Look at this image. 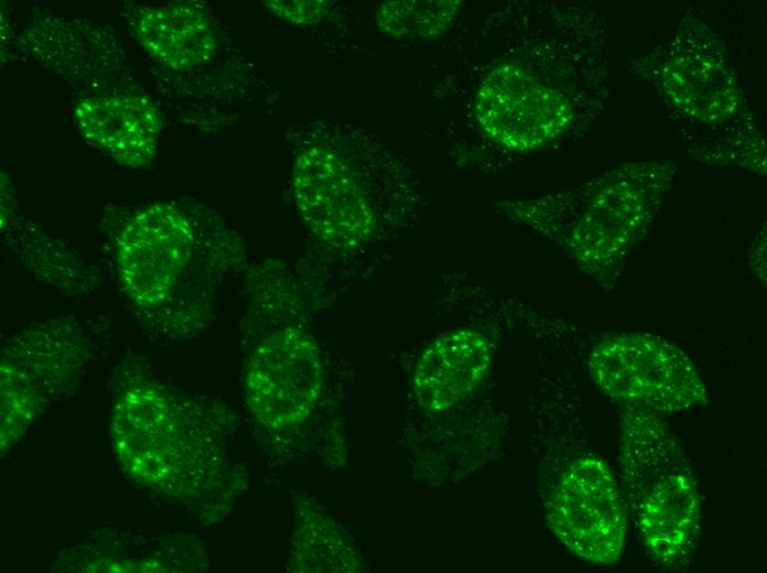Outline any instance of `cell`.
<instances>
[{"instance_id": "obj_1", "label": "cell", "mask_w": 767, "mask_h": 573, "mask_svg": "<svg viewBox=\"0 0 767 573\" xmlns=\"http://www.w3.org/2000/svg\"><path fill=\"white\" fill-rule=\"evenodd\" d=\"M604 12L588 3L528 7L515 41L479 79L478 127L514 154H529L587 131L609 91Z\"/></svg>"}, {"instance_id": "obj_2", "label": "cell", "mask_w": 767, "mask_h": 573, "mask_svg": "<svg viewBox=\"0 0 767 573\" xmlns=\"http://www.w3.org/2000/svg\"><path fill=\"white\" fill-rule=\"evenodd\" d=\"M114 271L141 328L173 342L203 332L220 285L244 268L242 241L213 209L191 199L139 207L111 238Z\"/></svg>"}, {"instance_id": "obj_3", "label": "cell", "mask_w": 767, "mask_h": 573, "mask_svg": "<svg viewBox=\"0 0 767 573\" xmlns=\"http://www.w3.org/2000/svg\"><path fill=\"white\" fill-rule=\"evenodd\" d=\"M292 192L310 230L342 251H358L408 224L420 193L407 166L358 129L314 123L294 141Z\"/></svg>"}, {"instance_id": "obj_4", "label": "cell", "mask_w": 767, "mask_h": 573, "mask_svg": "<svg viewBox=\"0 0 767 573\" xmlns=\"http://www.w3.org/2000/svg\"><path fill=\"white\" fill-rule=\"evenodd\" d=\"M699 162L766 173V144L723 37L689 10L674 31L631 62Z\"/></svg>"}, {"instance_id": "obj_5", "label": "cell", "mask_w": 767, "mask_h": 573, "mask_svg": "<svg viewBox=\"0 0 767 573\" xmlns=\"http://www.w3.org/2000/svg\"><path fill=\"white\" fill-rule=\"evenodd\" d=\"M111 392L116 447L138 480L173 498L196 499L225 477V408L173 388L136 355L115 368Z\"/></svg>"}, {"instance_id": "obj_6", "label": "cell", "mask_w": 767, "mask_h": 573, "mask_svg": "<svg viewBox=\"0 0 767 573\" xmlns=\"http://www.w3.org/2000/svg\"><path fill=\"white\" fill-rule=\"evenodd\" d=\"M678 159L624 162L554 193L496 204L499 213L555 245L604 289L652 224L680 167Z\"/></svg>"}, {"instance_id": "obj_7", "label": "cell", "mask_w": 767, "mask_h": 573, "mask_svg": "<svg viewBox=\"0 0 767 573\" xmlns=\"http://www.w3.org/2000/svg\"><path fill=\"white\" fill-rule=\"evenodd\" d=\"M620 469L642 543L658 563L682 564L698 539L701 498L683 448L657 413L625 408Z\"/></svg>"}, {"instance_id": "obj_8", "label": "cell", "mask_w": 767, "mask_h": 573, "mask_svg": "<svg viewBox=\"0 0 767 573\" xmlns=\"http://www.w3.org/2000/svg\"><path fill=\"white\" fill-rule=\"evenodd\" d=\"M90 321L63 315L33 323L1 348L2 429L25 428L76 387L93 357Z\"/></svg>"}, {"instance_id": "obj_9", "label": "cell", "mask_w": 767, "mask_h": 573, "mask_svg": "<svg viewBox=\"0 0 767 573\" xmlns=\"http://www.w3.org/2000/svg\"><path fill=\"white\" fill-rule=\"evenodd\" d=\"M587 364L597 387L626 407L659 414L690 410L707 401L693 361L657 335L631 332L607 337L593 348Z\"/></svg>"}, {"instance_id": "obj_10", "label": "cell", "mask_w": 767, "mask_h": 573, "mask_svg": "<svg viewBox=\"0 0 767 573\" xmlns=\"http://www.w3.org/2000/svg\"><path fill=\"white\" fill-rule=\"evenodd\" d=\"M323 387L314 338L295 322L280 325L251 348L245 369L249 411L267 429L285 430L306 421Z\"/></svg>"}, {"instance_id": "obj_11", "label": "cell", "mask_w": 767, "mask_h": 573, "mask_svg": "<svg viewBox=\"0 0 767 573\" xmlns=\"http://www.w3.org/2000/svg\"><path fill=\"white\" fill-rule=\"evenodd\" d=\"M555 537L579 558L612 565L623 553L627 512L608 465L595 455L573 461L547 504Z\"/></svg>"}, {"instance_id": "obj_12", "label": "cell", "mask_w": 767, "mask_h": 573, "mask_svg": "<svg viewBox=\"0 0 767 573\" xmlns=\"http://www.w3.org/2000/svg\"><path fill=\"white\" fill-rule=\"evenodd\" d=\"M493 356L490 338L477 328L460 327L439 335L421 353L412 372L419 406L434 413L460 406L483 383Z\"/></svg>"}, {"instance_id": "obj_13", "label": "cell", "mask_w": 767, "mask_h": 573, "mask_svg": "<svg viewBox=\"0 0 767 573\" xmlns=\"http://www.w3.org/2000/svg\"><path fill=\"white\" fill-rule=\"evenodd\" d=\"M75 121L83 137L118 163L144 166L155 155L161 118L141 96L114 95L82 99Z\"/></svg>"}, {"instance_id": "obj_14", "label": "cell", "mask_w": 767, "mask_h": 573, "mask_svg": "<svg viewBox=\"0 0 767 573\" xmlns=\"http://www.w3.org/2000/svg\"><path fill=\"white\" fill-rule=\"evenodd\" d=\"M132 24L147 53L174 69L204 64L216 50L213 22L193 4L145 8Z\"/></svg>"}, {"instance_id": "obj_15", "label": "cell", "mask_w": 767, "mask_h": 573, "mask_svg": "<svg viewBox=\"0 0 767 573\" xmlns=\"http://www.w3.org/2000/svg\"><path fill=\"white\" fill-rule=\"evenodd\" d=\"M10 242L22 266L40 282L73 299H84L101 284L99 270L61 242L37 234H15Z\"/></svg>"}, {"instance_id": "obj_16", "label": "cell", "mask_w": 767, "mask_h": 573, "mask_svg": "<svg viewBox=\"0 0 767 573\" xmlns=\"http://www.w3.org/2000/svg\"><path fill=\"white\" fill-rule=\"evenodd\" d=\"M461 1H387L376 13L379 29L393 39L432 40L455 22Z\"/></svg>"}, {"instance_id": "obj_17", "label": "cell", "mask_w": 767, "mask_h": 573, "mask_svg": "<svg viewBox=\"0 0 767 573\" xmlns=\"http://www.w3.org/2000/svg\"><path fill=\"white\" fill-rule=\"evenodd\" d=\"M266 7L278 18L295 24H314L328 13L327 1H264Z\"/></svg>"}, {"instance_id": "obj_18", "label": "cell", "mask_w": 767, "mask_h": 573, "mask_svg": "<svg viewBox=\"0 0 767 573\" xmlns=\"http://www.w3.org/2000/svg\"><path fill=\"white\" fill-rule=\"evenodd\" d=\"M748 262L755 274L766 284V226L757 233L748 250Z\"/></svg>"}]
</instances>
